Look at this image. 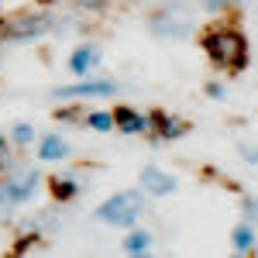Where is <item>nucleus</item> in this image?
<instances>
[{"label":"nucleus","instance_id":"6e6552de","mask_svg":"<svg viewBox=\"0 0 258 258\" xmlns=\"http://www.w3.org/2000/svg\"><path fill=\"white\" fill-rule=\"evenodd\" d=\"M114 127H120L124 135H138V131H148V117L135 114L131 107H117L114 110Z\"/></svg>","mask_w":258,"mask_h":258},{"label":"nucleus","instance_id":"39448f33","mask_svg":"<svg viewBox=\"0 0 258 258\" xmlns=\"http://www.w3.org/2000/svg\"><path fill=\"white\" fill-rule=\"evenodd\" d=\"M35 182H38V172H28V176H21V179H7V182H0V207L28 200L31 193H35Z\"/></svg>","mask_w":258,"mask_h":258},{"label":"nucleus","instance_id":"f257e3e1","mask_svg":"<svg viewBox=\"0 0 258 258\" xmlns=\"http://www.w3.org/2000/svg\"><path fill=\"white\" fill-rule=\"evenodd\" d=\"M203 52L220 69H241L248 62V45L241 38V31H234V28H214L203 38Z\"/></svg>","mask_w":258,"mask_h":258},{"label":"nucleus","instance_id":"f8f14e48","mask_svg":"<svg viewBox=\"0 0 258 258\" xmlns=\"http://www.w3.org/2000/svg\"><path fill=\"white\" fill-rule=\"evenodd\" d=\"M76 189H80L76 179H55V182H52V197H55V200H73V197H76Z\"/></svg>","mask_w":258,"mask_h":258},{"label":"nucleus","instance_id":"dca6fc26","mask_svg":"<svg viewBox=\"0 0 258 258\" xmlns=\"http://www.w3.org/2000/svg\"><path fill=\"white\" fill-rule=\"evenodd\" d=\"M31 138H35V127H31V124H18V127H14V141H18V145H28Z\"/></svg>","mask_w":258,"mask_h":258},{"label":"nucleus","instance_id":"aec40b11","mask_svg":"<svg viewBox=\"0 0 258 258\" xmlns=\"http://www.w3.org/2000/svg\"><path fill=\"white\" fill-rule=\"evenodd\" d=\"M83 7H90V11H97V7H103V0H80Z\"/></svg>","mask_w":258,"mask_h":258},{"label":"nucleus","instance_id":"9d476101","mask_svg":"<svg viewBox=\"0 0 258 258\" xmlns=\"http://www.w3.org/2000/svg\"><path fill=\"white\" fill-rule=\"evenodd\" d=\"M38 155L45 162H59V159H66V155H69V141L59 138V135H48V138H41Z\"/></svg>","mask_w":258,"mask_h":258},{"label":"nucleus","instance_id":"1a4fd4ad","mask_svg":"<svg viewBox=\"0 0 258 258\" xmlns=\"http://www.w3.org/2000/svg\"><path fill=\"white\" fill-rule=\"evenodd\" d=\"M100 59V48L97 45H80L76 52H73V59H69V69L76 73V76H86L90 69H93V62Z\"/></svg>","mask_w":258,"mask_h":258},{"label":"nucleus","instance_id":"7ed1b4c3","mask_svg":"<svg viewBox=\"0 0 258 258\" xmlns=\"http://www.w3.org/2000/svg\"><path fill=\"white\" fill-rule=\"evenodd\" d=\"M141 210H145V193L127 189V193H117V197L103 200L100 210H97V220L110 224V227H131Z\"/></svg>","mask_w":258,"mask_h":258},{"label":"nucleus","instance_id":"20e7f679","mask_svg":"<svg viewBox=\"0 0 258 258\" xmlns=\"http://www.w3.org/2000/svg\"><path fill=\"white\" fill-rule=\"evenodd\" d=\"M48 28H52V21L45 18V14H21V18H14L4 28V35L7 38H38Z\"/></svg>","mask_w":258,"mask_h":258},{"label":"nucleus","instance_id":"f03ea898","mask_svg":"<svg viewBox=\"0 0 258 258\" xmlns=\"http://www.w3.org/2000/svg\"><path fill=\"white\" fill-rule=\"evenodd\" d=\"M152 31L159 38H176V41L189 38V31H193V7L182 4V0H169L165 7H159L152 14Z\"/></svg>","mask_w":258,"mask_h":258},{"label":"nucleus","instance_id":"a211bd4d","mask_svg":"<svg viewBox=\"0 0 258 258\" xmlns=\"http://www.w3.org/2000/svg\"><path fill=\"white\" fill-rule=\"evenodd\" d=\"M231 0H203V7H210V11H224Z\"/></svg>","mask_w":258,"mask_h":258},{"label":"nucleus","instance_id":"423d86ee","mask_svg":"<svg viewBox=\"0 0 258 258\" xmlns=\"http://www.w3.org/2000/svg\"><path fill=\"white\" fill-rule=\"evenodd\" d=\"M141 189L152 193V197H165V193L176 189V179L169 172H162L159 165H148V169H141Z\"/></svg>","mask_w":258,"mask_h":258},{"label":"nucleus","instance_id":"2eb2a0df","mask_svg":"<svg viewBox=\"0 0 258 258\" xmlns=\"http://www.w3.org/2000/svg\"><path fill=\"white\" fill-rule=\"evenodd\" d=\"M86 124H90L93 131H110V127H114V114L97 110V114H90V117H86Z\"/></svg>","mask_w":258,"mask_h":258},{"label":"nucleus","instance_id":"9b49d317","mask_svg":"<svg viewBox=\"0 0 258 258\" xmlns=\"http://www.w3.org/2000/svg\"><path fill=\"white\" fill-rule=\"evenodd\" d=\"M155 124H159L162 138H179V135H186V120H179V117H165V114H159Z\"/></svg>","mask_w":258,"mask_h":258},{"label":"nucleus","instance_id":"ddd939ff","mask_svg":"<svg viewBox=\"0 0 258 258\" xmlns=\"http://www.w3.org/2000/svg\"><path fill=\"white\" fill-rule=\"evenodd\" d=\"M148 244H152V234H145V231H131V234L124 238V251H148Z\"/></svg>","mask_w":258,"mask_h":258},{"label":"nucleus","instance_id":"6ab92c4d","mask_svg":"<svg viewBox=\"0 0 258 258\" xmlns=\"http://www.w3.org/2000/svg\"><path fill=\"white\" fill-rule=\"evenodd\" d=\"M207 93H210V97H224V86H217V83H210V86H207Z\"/></svg>","mask_w":258,"mask_h":258},{"label":"nucleus","instance_id":"412c9836","mask_svg":"<svg viewBox=\"0 0 258 258\" xmlns=\"http://www.w3.org/2000/svg\"><path fill=\"white\" fill-rule=\"evenodd\" d=\"M4 148H7V141H4V138H0V155H4Z\"/></svg>","mask_w":258,"mask_h":258},{"label":"nucleus","instance_id":"f3484780","mask_svg":"<svg viewBox=\"0 0 258 258\" xmlns=\"http://www.w3.org/2000/svg\"><path fill=\"white\" fill-rule=\"evenodd\" d=\"M35 248H41V241L38 238H28V241H18V251L24 255V251H35Z\"/></svg>","mask_w":258,"mask_h":258},{"label":"nucleus","instance_id":"0eeeda50","mask_svg":"<svg viewBox=\"0 0 258 258\" xmlns=\"http://www.w3.org/2000/svg\"><path fill=\"white\" fill-rule=\"evenodd\" d=\"M110 93H117V86L114 83H107V80H97V83H90V80H83L76 83V86H59L55 90V97H110Z\"/></svg>","mask_w":258,"mask_h":258},{"label":"nucleus","instance_id":"4468645a","mask_svg":"<svg viewBox=\"0 0 258 258\" xmlns=\"http://www.w3.org/2000/svg\"><path fill=\"white\" fill-rule=\"evenodd\" d=\"M251 244H255L251 227H248V224H241L238 231H234V251H251Z\"/></svg>","mask_w":258,"mask_h":258}]
</instances>
